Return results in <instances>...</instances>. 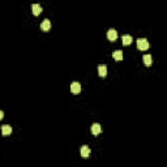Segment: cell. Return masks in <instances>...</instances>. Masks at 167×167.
<instances>
[{
  "instance_id": "obj_9",
  "label": "cell",
  "mask_w": 167,
  "mask_h": 167,
  "mask_svg": "<svg viewBox=\"0 0 167 167\" xmlns=\"http://www.w3.org/2000/svg\"><path fill=\"white\" fill-rule=\"evenodd\" d=\"M11 133H12V127H11V125L5 124V125L1 127V135H3V136H8V135H11Z\"/></svg>"
},
{
  "instance_id": "obj_13",
  "label": "cell",
  "mask_w": 167,
  "mask_h": 167,
  "mask_svg": "<svg viewBox=\"0 0 167 167\" xmlns=\"http://www.w3.org/2000/svg\"><path fill=\"white\" fill-rule=\"evenodd\" d=\"M3 116H4V112H3V111H0V120L3 119Z\"/></svg>"
},
{
  "instance_id": "obj_2",
  "label": "cell",
  "mask_w": 167,
  "mask_h": 167,
  "mask_svg": "<svg viewBox=\"0 0 167 167\" xmlns=\"http://www.w3.org/2000/svg\"><path fill=\"white\" fill-rule=\"evenodd\" d=\"M90 130H91V133H93L94 136H97V135H99V133L102 132V127H101L99 123H94V124H91Z\"/></svg>"
},
{
  "instance_id": "obj_11",
  "label": "cell",
  "mask_w": 167,
  "mask_h": 167,
  "mask_svg": "<svg viewBox=\"0 0 167 167\" xmlns=\"http://www.w3.org/2000/svg\"><path fill=\"white\" fill-rule=\"evenodd\" d=\"M142 59H144V64L146 65V67H150V65H151V62H153V59H151V55L145 54L144 56H142Z\"/></svg>"
},
{
  "instance_id": "obj_7",
  "label": "cell",
  "mask_w": 167,
  "mask_h": 167,
  "mask_svg": "<svg viewBox=\"0 0 167 167\" xmlns=\"http://www.w3.org/2000/svg\"><path fill=\"white\" fill-rule=\"evenodd\" d=\"M31 11H33V14L34 16H38V14H41V12H42V5L41 4H33L31 5Z\"/></svg>"
},
{
  "instance_id": "obj_8",
  "label": "cell",
  "mask_w": 167,
  "mask_h": 167,
  "mask_svg": "<svg viewBox=\"0 0 167 167\" xmlns=\"http://www.w3.org/2000/svg\"><path fill=\"white\" fill-rule=\"evenodd\" d=\"M98 74L101 77L107 76V67H106L105 64H102V65H99V67H98Z\"/></svg>"
},
{
  "instance_id": "obj_12",
  "label": "cell",
  "mask_w": 167,
  "mask_h": 167,
  "mask_svg": "<svg viewBox=\"0 0 167 167\" xmlns=\"http://www.w3.org/2000/svg\"><path fill=\"white\" fill-rule=\"evenodd\" d=\"M112 57L115 60H122L123 59V51L122 50H116V51L112 52Z\"/></svg>"
},
{
  "instance_id": "obj_3",
  "label": "cell",
  "mask_w": 167,
  "mask_h": 167,
  "mask_svg": "<svg viewBox=\"0 0 167 167\" xmlns=\"http://www.w3.org/2000/svg\"><path fill=\"white\" fill-rule=\"evenodd\" d=\"M107 38H108V41H116L118 39V31L115 30V29H110V30L107 31Z\"/></svg>"
},
{
  "instance_id": "obj_1",
  "label": "cell",
  "mask_w": 167,
  "mask_h": 167,
  "mask_svg": "<svg viewBox=\"0 0 167 167\" xmlns=\"http://www.w3.org/2000/svg\"><path fill=\"white\" fill-rule=\"evenodd\" d=\"M150 43L147 42L146 38H139L137 39V48L139 50H141V51H146L147 48H149Z\"/></svg>"
},
{
  "instance_id": "obj_4",
  "label": "cell",
  "mask_w": 167,
  "mask_h": 167,
  "mask_svg": "<svg viewBox=\"0 0 167 167\" xmlns=\"http://www.w3.org/2000/svg\"><path fill=\"white\" fill-rule=\"evenodd\" d=\"M71 91L73 94H78L81 91V85H80V82H72L71 84Z\"/></svg>"
},
{
  "instance_id": "obj_5",
  "label": "cell",
  "mask_w": 167,
  "mask_h": 167,
  "mask_svg": "<svg viewBox=\"0 0 167 167\" xmlns=\"http://www.w3.org/2000/svg\"><path fill=\"white\" fill-rule=\"evenodd\" d=\"M41 29H42L43 31H48L50 29H51V21L48 20V18L43 20V21H42V24H41Z\"/></svg>"
},
{
  "instance_id": "obj_6",
  "label": "cell",
  "mask_w": 167,
  "mask_h": 167,
  "mask_svg": "<svg viewBox=\"0 0 167 167\" xmlns=\"http://www.w3.org/2000/svg\"><path fill=\"white\" fill-rule=\"evenodd\" d=\"M80 153H81L82 158H88V157L90 156V149H89V146L84 145V146H81V149H80Z\"/></svg>"
},
{
  "instance_id": "obj_10",
  "label": "cell",
  "mask_w": 167,
  "mask_h": 167,
  "mask_svg": "<svg viewBox=\"0 0 167 167\" xmlns=\"http://www.w3.org/2000/svg\"><path fill=\"white\" fill-rule=\"evenodd\" d=\"M122 39H123V45H124V46H128V45H130V43L133 42V38L130 37V35H128V34L123 35Z\"/></svg>"
}]
</instances>
